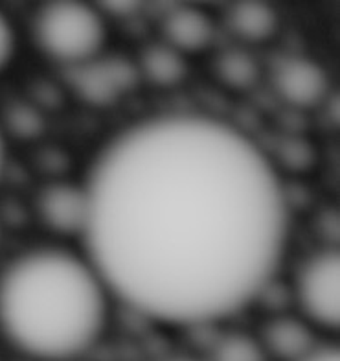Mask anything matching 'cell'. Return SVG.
<instances>
[{
    "label": "cell",
    "mask_w": 340,
    "mask_h": 361,
    "mask_svg": "<svg viewBox=\"0 0 340 361\" xmlns=\"http://www.w3.org/2000/svg\"><path fill=\"white\" fill-rule=\"evenodd\" d=\"M85 192L89 262L107 290L158 323L236 314L284 255L289 210L272 162L212 116L129 126L96 157Z\"/></svg>",
    "instance_id": "obj_1"
},
{
    "label": "cell",
    "mask_w": 340,
    "mask_h": 361,
    "mask_svg": "<svg viewBox=\"0 0 340 361\" xmlns=\"http://www.w3.org/2000/svg\"><path fill=\"white\" fill-rule=\"evenodd\" d=\"M107 291L85 258L57 247L32 249L0 271V332L28 356L76 357L101 336Z\"/></svg>",
    "instance_id": "obj_2"
},
{
    "label": "cell",
    "mask_w": 340,
    "mask_h": 361,
    "mask_svg": "<svg viewBox=\"0 0 340 361\" xmlns=\"http://www.w3.org/2000/svg\"><path fill=\"white\" fill-rule=\"evenodd\" d=\"M35 37L52 59L80 67L99 56L107 30L103 17L92 6L81 2H52L39 11Z\"/></svg>",
    "instance_id": "obj_3"
},
{
    "label": "cell",
    "mask_w": 340,
    "mask_h": 361,
    "mask_svg": "<svg viewBox=\"0 0 340 361\" xmlns=\"http://www.w3.org/2000/svg\"><path fill=\"white\" fill-rule=\"evenodd\" d=\"M340 258L322 249L303 262L294 282L298 306L311 324L335 330L340 323Z\"/></svg>",
    "instance_id": "obj_4"
},
{
    "label": "cell",
    "mask_w": 340,
    "mask_h": 361,
    "mask_svg": "<svg viewBox=\"0 0 340 361\" xmlns=\"http://www.w3.org/2000/svg\"><path fill=\"white\" fill-rule=\"evenodd\" d=\"M275 87L287 104L311 109L326 98L329 81L318 63L306 57H291L276 68Z\"/></svg>",
    "instance_id": "obj_5"
},
{
    "label": "cell",
    "mask_w": 340,
    "mask_h": 361,
    "mask_svg": "<svg viewBox=\"0 0 340 361\" xmlns=\"http://www.w3.org/2000/svg\"><path fill=\"white\" fill-rule=\"evenodd\" d=\"M39 212L44 224L57 233L83 234L87 224L85 186L80 188L68 183L46 186L39 197Z\"/></svg>",
    "instance_id": "obj_6"
},
{
    "label": "cell",
    "mask_w": 340,
    "mask_h": 361,
    "mask_svg": "<svg viewBox=\"0 0 340 361\" xmlns=\"http://www.w3.org/2000/svg\"><path fill=\"white\" fill-rule=\"evenodd\" d=\"M261 347L265 354L282 361H302L318 348L317 338L308 321L293 315L270 319L263 328Z\"/></svg>",
    "instance_id": "obj_7"
},
{
    "label": "cell",
    "mask_w": 340,
    "mask_h": 361,
    "mask_svg": "<svg viewBox=\"0 0 340 361\" xmlns=\"http://www.w3.org/2000/svg\"><path fill=\"white\" fill-rule=\"evenodd\" d=\"M168 44L177 52L195 54L208 48L213 41V24L208 15L195 8L171 11L164 20Z\"/></svg>",
    "instance_id": "obj_8"
},
{
    "label": "cell",
    "mask_w": 340,
    "mask_h": 361,
    "mask_svg": "<svg viewBox=\"0 0 340 361\" xmlns=\"http://www.w3.org/2000/svg\"><path fill=\"white\" fill-rule=\"evenodd\" d=\"M129 68L123 65H109L101 67L96 65L94 59L85 65L76 67V76L74 83L80 89L83 96L89 100L105 102L113 98L114 94H120L125 85H127Z\"/></svg>",
    "instance_id": "obj_9"
},
{
    "label": "cell",
    "mask_w": 340,
    "mask_h": 361,
    "mask_svg": "<svg viewBox=\"0 0 340 361\" xmlns=\"http://www.w3.org/2000/svg\"><path fill=\"white\" fill-rule=\"evenodd\" d=\"M230 28L237 37L248 43H263L275 35L278 15L272 8L260 2H243L230 11Z\"/></svg>",
    "instance_id": "obj_10"
},
{
    "label": "cell",
    "mask_w": 340,
    "mask_h": 361,
    "mask_svg": "<svg viewBox=\"0 0 340 361\" xmlns=\"http://www.w3.org/2000/svg\"><path fill=\"white\" fill-rule=\"evenodd\" d=\"M144 72L147 78L160 87H173L184 80L186 63L184 56L177 52L170 44H156L144 54Z\"/></svg>",
    "instance_id": "obj_11"
},
{
    "label": "cell",
    "mask_w": 340,
    "mask_h": 361,
    "mask_svg": "<svg viewBox=\"0 0 340 361\" xmlns=\"http://www.w3.org/2000/svg\"><path fill=\"white\" fill-rule=\"evenodd\" d=\"M215 68H218L219 80L236 90L251 89L260 76V68L254 57L243 50H227L218 59Z\"/></svg>",
    "instance_id": "obj_12"
},
{
    "label": "cell",
    "mask_w": 340,
    "mask_h": 361,
    "mask_svg": "<svg viewBox=\"0 0 340 361\" xmlns=\"http://www.w3.org/2000/svg\"><path fill=\"white\" fill-rule=\"evenodd\" d=\"M212 361H267L260 341L241 332L222 336L213 347Z\"/></svg>",
    "instance_id": "obj_13"
},
{
    "label": "cell",
    "mask_w": 340,
    "mask_h": 361,
    "mask_svg": "<svg viewBox=\"0 0 340 361\" xmlns=\"http://www.w3.org/2000/svg\"><path fill=\"white\" fill-rule=\"evenodd\" d=\"M15 52V32L4 13H0V71L11 61Z\"/></svg>",
    "instance_id": "obj_14"
},
{
    "label": "cell",
    "mask_w": 340,
    "mask_h": 361,
    "mask_svg": "<svg viewBox=\"0 0 340 361\" xmlns=\"http://www.w3.org/2000/svg\"><path fill=\"white\" fill-rule=\"evenodd\" d=\"M302 361H340L339 352L335 348H317V350L313 352L311 356H308L306 360Z\"/></svg>",
    "instance_id": "obj_15"
},
{
    "label": "cell",
    "mask_w": 340,
    "mask_h": 361,
    "mask_svg": "<svg viewBox=\"0 0 340 361\" xmlns=\"http://www.w3.org/2000/svg\"><path fill=\"white\" fill-rule=\"evenodd\" d=\"M4 159H6V146H4V137L0 133V176L4 170Z\"/></svg>",
    "instance_id": "obj_16"
}]
</instances>
